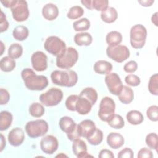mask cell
Masks as SVG:
<instances>
[{
  "mask_svg": "<svg viewBox=\"0 0 158 158\" xmlns=\"http://www.w3.org/2000/svg\"><path fill=\"white\" fill-rule=\"evenodd\" d=\"M49 126L46 121L38 119L28 122L25 125V131L31 138H36L44 135L48 131Z\"/></svg>",
  "mask_w": 158,
  "mask_h": 158,
  "instance_id": "5b68a950",
  "label": "cell"
},
{
  "mask_svg": "<svg viewBox=\"0 0 158 158\" xmlns=\"http://www.w3.org/2000/svg\"><path fill=\"white\" fill-rule=\"evenodd\" d=\"M13 120L12 115L10 112L4 110L0 114V130L4 131L7 130L11 125Z\"/></svg>",
  "mask_w": 158,
  "mask_h": 158,
  "instance_id": "4316f807",
  "label": "cell"
},
{
  "mask_svg": "<svg viewBox=\"0 0 158 158\" xmlns=\"http://www.w3.org/2000/svg\"><path fill=\"white\" fill-rule=\"evenodd\" d=\"M146 144L149 148L154 149L157 151L158 147V136L155 133H151L147 135L145 139Z\"/></svg>",
  "mask_w": 158,
  "mask_h": 158,
  "instance_id": "74e56055",
  "label": "cell"
},
{
  "mask_svg": "<svg viewBox=\"0 0 158 158\" xmlns=\"http://www.w3.org/2000/svg\"><path fill=\"white\" fill-rule=\"evenodd\" d=\"M10 99V94L7 90L4 88L0 89V103L1 105L6 104Z\"/></svg>",
  "mask_w": 158,
  "mask_h": 158,
  "instance_id": "f6af8a7d",
  "label": "cell"
},
{
  "mask_svg": "<svg viewBox=\"0 0 158 158\" xmlns=\"http://www.w3.org/2000/svg\"><path fill=\"white\" fill-rule=\"evenodd\" d=\"M148 86V90L151 94L155 96H157L158 94V75L157 73H155L150 77Z\"/></svg>",
  "mask_w": 158,
  "mask_h": 158,
  "instance_id": "8d00e7d4",
  "label": "cell"
},
{
  "mask_svg": "<svg viewBox=\"0 0 158 158\" xmlns=\"http://www.w3.org/2000/svg\"><path fill=\"white\" fill-rule=\"evenodd\" d=\"M125 83L131 86H137L141 83L140 78L135 74H130L125 78Z\"/></svg>",
  "mask_w": 158,
  "mask_h": 158,
  "instance_id": "b9f144b4",
  "label": "cell"
},
{
  "mask_svg": "<svg viewBox=\"0 0 158 158\" xmlns=\"http://www.w3.org/2000/svg\"><path fill=\"white\" fill-rule=\"evenodd\" d=\"M137 156L139 158H152L153 157V154L150 149L143 148L138 151Z\"/></svg>",
  "mask_w": 158,
  "mask_h": 158,
  "instance_id": "7dc6e473",
  "label": "cell"
},
{
  "mask_svg": "<svg viewBox=\"0 0 158 158\" xmlns=\"http://www.w3.org/2000/svg\"><path fill=\"white\" fill-rule=\"evenodd\" d=\"M28 29L24 25H19L16 27L12 31L13 37L15 38V40L19 41H22L26 40L28 36Z\"/></svg>",
  "mask_w": 158,
  "mask_h": 158,
  "instance_id": "83f0119b",
  "label": "cell"
},
{
  "mask_svg": "<svg viewBox=\"0 0 158 158\" xmlns=\"http://www.w3.org/2000/svg\"><path fill=\"white\" fill-rule=\"evenodd\" d=\"M63 98V93L57 88H51L46 93H42L39 98L41 104L47 107L58 105Z\"/></svg>",
  "mask_w": 158,
  "mask_h": 158,
  "instance_id": "ba28073f",
  "label": "cell"
},
{
  "mask_svg": "<svg viewBox=\"0 0 158 158\" xmlns=\"http://www.w3.org/2000/svg\"><path fill=\"white\" fill-rule=\"evenodd\" d=\"M21 77L29 90L42 91L48 85V80L46 76L36 75L30 68L24 69L21 72Z\"/></svg>",
  "mask_w": 158,
  "mask_h": 158,
  "instance_id": "6da1fadb",
  "label": "cell"
},
{
  "mask_svg": "<svg viewBox=\"0 0 158 158\" xmlns=\"http://www.w3.org/2000/svg\"><path fill=\"white\" fill-rule=\"evenodd\" d=\"M59 125L61 130L67 135L72 133L77 128L76 123L71 117L68 116L61 117L59 122Z\"/></svg>",
  "mask_w": 158,
  "mask_h": 158,
  "instance_id": "ac0fdd59",
  "label": "cell"
},
{
  "mask_svg": "<svg viewBox=\"0 0 158 158\" xmlns=\"http://www.w3.org/2000/svg\"><path fill=\"white\" fill-rule=\"evenodd\" d=\"M147 30L141 24H136L131 27L130 31V42L132 48L141 49L145 44Z\"/></svg>",
  "mask_w": 158,
  "mask_h": 158,
  "instance_id": "3957f363",
  "label": "cell"
},
{
  "mask_svg": "<svg viewBox=\"0 0 158 158\" xmlns=\"http://www.w3.org/2000/svg\"><path fill=\"white\" fill-rule=\"evenodd\" d=\"M60 156H63V157H67V156H65V155H64V154H59V155H57V156H56V157H60Z\"/></svg>",
  "mask_w": 158,
  "mask_h": 158,
  "instance_id": "9f6ffc18",
  "label": "cell"
},
{
  "mask_svg": "<svg viewBox=\"0 0 158 158\" xmlns=\"http://www.w3.org/2000/svg\"><path fill=\"white\" fill-rule=\"evenodd\" d=\"M16 66L15 60L12 57L5 56L1 59L0 67L2 71L5 72H9L12 71Z\"/></svg>",
  "mask_w": 158,
  "mask_h": 158,
  "instance_id": "f1b7e54d",
  "label": "cell"
},
{
  "mask_svg": "<svg viewBox=\"0 0 158 158\" xmlns=\"http://www.w3.org/2000/svg\"><path fill=\"white\" fill-rule=\"evenodd\" d=\"M112 68L113 67L110 62L104 60L96 61L93 65L94 72L100 75L109 74L112 71Z\"/></svg>",
  "mask_w": 158,
  "mask_h": 158,
  "instance_id": "44dd1931",
  "label": "cell"
},
{
  "mask_svg": "<svg viewBox=\"0 0 158 158\" xmlns=\"http://www.w3.org/2000/svg\"><path fill=\"white\" fill-rule=\"evenodd\" d=\"M44 48L47 52L56 57L62 55L67 49L65 42L56 36L47 38L44 43Z\"/></svg>",
  "mask_w": 158,
  "mask_h": 158,
  "instance_id": "8992f818",
  "label": "cell"
},
{
  "mask_svg": "<svg viewBox=\"0 0 158 158\" xmlns=\"http://www.w3.org/2000/svg\"><path fill=\"white\" fill-rule=\"evenodd\" d=\"M9 28V23L6 19V14L1 10L0 15V31L1 33L6 31Z\"/></svg>",
  "mask_w": 158,
  "mask_h": 158,
  "instance_id": "ee69618b",
  "label": "cell"
},
{
  "mask_svg": "<svg viewBox=\"0 0 158 158\" xmlns=\"http://www.w3.org/2000/svg\"><path fill=\"white\" fill-rule=\"evenodd\" d=\"M93 105L86 98L78 96L76 105L75 111L80 115H86L89 113Z\"/></svg>",
  "mask_w": 158,
  "mask_h": 158,
  "instance_id": "ffe728a7",
  "label": "cell"
},
{
  "mask_svg": "<svg viewBox=\"0 0 158 158\" xmlns=\"http://www.w3.org/2000/svg\"><path fill=\"white\" fill-rule=\"evenodd\" d=\"M107 143L111 148L117 149L121 148L125 143L123 136L116 132H111L107 136Z\"/></svg>",
  "mask_w": 158,
  "mask_h": 158,
  "instance_id": "e0dca14e",
  "label": "cell"
},
{
  "mask_svg": "<svg viewBox=\"0 0 158 158\" xmlns=\"http://www.w3.org/2000/svg\"><path fill=\"white\" fill-rule=\"evenodd\" d=\"M98 157L99 158H114V155L113 152L107 149H104L100 151L99 154H98Z\"/></svg>",
  "mask_w": 158,
  "mask_h": 158,
  "instance_id": "c3c4849f",
  "label": "cell"
},
{
  "mask_svg": "<svg viewBox=\"0 0 158 158\" xmlns=\"http://www.w3.org/2000/svg\"><path fill=\"white\" fill-rule=\"evenodd\" d=\"M31 62L33 69L38 72H43L48 67V57L42 51L35 52L31 57Z\"/></svg>",
  "mask_w": 158,
  "mask_h": 158,
  "instance_id": "4fadbf2b",
  "label": "cell"
},
{
  "mask_svg": "<svg viewBox=\"0 0 158 158\" xmlns=\"http://www.w3.org/2000/svg\"><path fill=\"white\" fill-rule=\"evenodd\" d=\"M59 146V142L56 137L53 135H46L40 141V148L43 152L46 154H52Z\"/></svg>",
  "mask_w": 158,
  "mask_h": 158,
  "instance_id": "7c38bea8",
  "label": "cell"
},
{
  "mask_svg": "<svg viewBox=\"0 0 158 158\" xmlns=\"http://www.w3.org/2000/svg\"><path fill=\"white\" fill-rule=\"evenodd\" d=\"M115 104L110 97H104L99 104L98 116L99 118L106 122H108L115 115Z\"/></svg>",
  "mask_w": 158,
  "mask_h": 158,
  "instance_id": "52a82bcc",
  "label": "cell"
},
{
  "mask_svg": "<svg viewBox=\"0 0 158 158\" xmlns=\"http://www.w3.org/2000/svg\"><path fill=\"white\" fill-rule=\"evenodd\" d=\"M1 49H2V51H1V53L0 55L1 56V55H2L3 51H4V44H3L2 41H1Z\"/></svg>",
  "mask_w": 158,
  "mask_h": 158,
  "instance_id": "11a10c76",
  "label": "cell"
},
{
  "mask_svg": "<svg viewBox=\"0 0 158 158\" xmlns=\"http://www.w3.org/2000/svg\"><path fill=\"white\" fill-rule=\"evenodd\" d=\"M23 53L22 46L19 43L12 44L8 49V56L14 59L20 57Z\"/></svg>",
  "mask_w": 158,
  "mask_h": 158,
  "instance_id": "d6a6232c",
  "label": "cell"
},
{
  "mask_svg": "<svg viewBox=\"0 0 158 158\" xmlns=\"http://www.w3.org/2000/svg\"><path fill=\"white\" fill-rule=\"evenodd\" d=\"M6 139L2 134H1V145H0V151H2V150L6 147Z\"/></svg>",
  "mask_w": 158,
  "mask_h": 158,
  "instance_id": "f5cc1de1",
  "label": "cell"
},
{
  "mask_svg": "<svg viewBox=\"0 0 158 158\" xmlns=\"http://www.w3.org/2000/svg\"><path fill=\"white\" fill-rule=\"evenodd\" d=\"M120 101L125 104L131 103L134 99V93L133 89L128 86H123L120 93L118 95Z\"/></svg>",
  "mask_w": 158,
  "mask_h": 158,
  "instance_id": "603a6c76",
  "label": "cell"
},
{
  "mask_svg": "<svg viewBox=\"0 0 158 158\" xmlns=\"http://www.w3.org/2000/svg\"><path fill=\"white\" fill-rule=\"evenodd\" d=\"M106 54L112 60L121 63L129 58L130 52L126 46L119 44L112 47L107 46Z\"/></svg>",
  "mask_w": 158,
  "mask_h": 158,
  "instance_id": "9c48e42d",
  "label": "cell"
},
{
  "mask_svg": "<svg viewBox=\"0 0 158 158\" xmlns=\"http://www.w3.org/2000/svg\"><path fill=\"white\" fill-rule=\"evenodd\" d=\"M79 96L88 99L93 106L95 104L98 99L97 91L95 90V89L91 87H88L83 89L80 92Z\"/></svg>",
  "mask_w": 158,
  "mask_h": 158,
  "instance_id": "f546056e",
  "label": "cell"
},
{
  "mask_svg": "<svg viewBox=\"0 0 158 158\" xmlns=\"http://www.w3.org/2000/svg\"><path fill=\"white\" fill-rule=\"evenodd\" d=\"M157 14L158 13L156 12L154 14H153L151 17V22L156 26H157Z\"/></svg>",
  "mask_w": 158,
  "mask_h": 158,
  "instance_id": "db71d44e",
  "label": "cell"
},
{
  "mask_svg": "<svg viewBox=\"0 0 158 158\" xmlns=\"http://www.w3.org/2000/svg\"><path fill=\"white\" fill-rule=\"evenodd\" d=\"M108 125L114 128V129H121L125 125V122L123 117L118 115L115 114L113 117L107 122Z\"/></svg>",
  "mask_w": 158,
  "mask_h": 158,
  "instance_id": "e575fe53",
  "label": "cell"
},
{
  "mask_svg": "<svg viewBox=\"0 0 158 158\" xmlns=\"http://www.w3.org/2000/svg\"><path fill=\"white\" fill-rule=\"evenodd\" d=\"M78 98L77 94H72L67 97L65 101V107L69 110L75 111V105Z\"/></svg>",
  "mask_w": 158,
  "mask_h": 158,
  "instance_id": "60d3db41",
  "label": "cell"
},
{
  "mask_svg": "<svg viewBox=\"0 0 158 158\" xmlns=\"http://www.w3.org/2000/svg\"><path fill=\"white\" fill-rule=\"evenodd\" d=\"M127 121L133 125L141 124L144 120V117L141 112L136 110H132L129 111L126 115Z\"/></svg>",
  "mask_w": 158,
  "mask_h": 158,
  "instance_id": "484cf974",
  "label": "cell"
},
{
  "mask_svg": "<svg viewBox=\"0 0 158 158\" xmlns=\"http://www.w3.org/2000/svg\"><path fill=\"white\" fill-rule=\"evenodd\" d=\"M15 0H5L1 1V2L3 4V6L7 8H11L13 4H14Z\"/></svg>",
  "mask_w": 158,
  "mask_h": 158,
  "instance_id": "681fc988",
  "label": "cell"
},
{
  "mask_svg": "<svg viewBox=\"0 0 158 158\" xmlns=\"http://www.w3.org/2000/svg\"><path fill=\"white\" fill-rule=\"evenodd\" d=\"M106 41L108 46H115L119 45L122 41V35L117 31H111L107 34Z\"/></svg>",
  "mask_w": 158,
  "mask_h": 158,
  "instance_id": "d4e9b609",
  "label": "cell"
},
{
  "mask_svg": "<svg viewBox=\"0 0 158 158\" xmlns=\"http://www.w3.org/2000/svg\"><path fill=\"white\" fill-rule=\"evenodd\" d=\"M78 59V51L74 48L69 47L62 55L56 57V65L60 69L68 70L76 64Z\"/></svg>",
  "mask_w": 158,
  "mask_h": 158,
  "instance_id": "277c9868",
  "label": "cell"
},
{
  "mask_svg": "<svg viewBox=\"0 0 158 158\" xmlns=\"http://www.w3.org/2000/svg\"><path fill=\"white\" fill-rule=\"evenodd\" d=\"M12 17L16 22H22L25 21L29 17L28 4L24 0H15L10 8Z\"/></svg>",
  "mask_w": 158,
  "mask_h": 158,
  "instance_id": "30bf717a",
  "label": "cell"
},
{
  "mask_svg": "<svg viewBox=\"0 0 158 158\" xmlns=\"http://www.w3.org/2000/svg\"><path fill=\"white\" fill-rule=\"evenodd\" d=\"M96 129V127L94 122L89 119L81 121L77 125V131L79 136L86 139L94 133Z\"/></svg>",
  "mask_w": 158,
  "mask_h": 158,
  "instance_id": "5bb4252c",
  "label": "cell"
},
{
  "mask_svg": "<svg viewBox=\"0 0 158 158\" xmlns=\"http://www.w3.org/2000/svg\"><path fill=\"white\" fill-rule=\"evenodd\" d=\"M25 139L23 130L19 127L13 128L8 134V141L13 146L21 145Z\"/></svg>",
  "mask_w": 158,
  "mask_h": 158,
  "instance_id": "9a60e30c",
  "label": "cell"
},
{
  "mask_svg": "<svg viewBox=\"0 0 158 158\" xmlns=\"http://www.w3.org/2000/svg\"><path fill=\"white\" fill-rule=\"evenodd\" d=\"M72 151L73 154L78 158H86L93 157L87 152V146L84 141L80 138L77 139L73 141Z\"/></svg>",
  "mask_w": 158,
  "mask_h": 158,
  "instance_id": "2e32d148",
  "label": "cell"
},
{
  "mask_svg": "<svg viewBox=\"0 0 158 158\" xmlns=\"http://www.w3.org/2000/svg\"><path fill=\"white\" fill-rule=\"evenodd\" d=\"M81 2L87 9H88L89 10H93L92 1L91 0H83V1H81Z\"/></svg>",
  "mask_w": 158,
  "mask_h": 158,
  "instance_id": "816d5d0a",
  "label": "cell"
},
{
  "mask_svg": "<svg viewBox=\"0 0 158 158\" xmlns=\"http://www.w3.org/2000/svg\"><path fill=\"white\" fill-rule=\"evenodd\" d=\"M42 15L45 19L49 21L54 20L59 15V9L54 4L48 3L42 9Z\"/></svg>",
  "mask_w": 158,
  "mask_h": 158,
  "instance_id": "d6986e66",
  "label": "cell"
},
{
  "mask_svg": "<svg viewBox=\"0 0 158 158\" xmlns=\"http://www.w3.org/2000/svg\"><path fill=\"white\" fill-rule=\"evenodd\" d=\"M84 14L83 9L80 6H74L70 8L67 14V17L72 20L77 19L81 17Z\"/></svg>",
  "mask_w": 158,
  "mask_h": 158,
  "instance_id": "836d02e7",
  "label": "cell"
},
{
  "mask_svg": "<svg viewBox=\"0 0 158 158\" xmlns=\"http://www.w3.org/2000/svg\"><path fill=\"white\" fill-rule=\"evenodd\" d=\"M52 83L56 85L70 88L76 85L78 81V75L72 70H54L51 74Z\"/></svg>",
  "mask_w": 158,
  "mask_h": 158,
  "instance_id": "7a4b0ae2",
  "label": "cell"
},
{
  "mask_svg": "<svg viewBox=\"0 0 158 158\" xmlns=\"http://www.w3.org/2000/svg\"><path fill=\"white\" fill-rule=\"evenodd\" d=\"M45 109L43 106L39 102H33L29 107L30 114L36 118H40L44 114Z\"/></svg>",
  "mask_w": 158,
  "mask_h": 158,
  "instance_id": "4dcf8cb0",
  "label": "cell"
},
{
  "mask_svg": "<svg viewBox=\"0 0 158 158\" xmlns=\"http://www.w3.org/2000/svg\"><path fill=\"white\" fill-rule=\"evenodd\" d=\"M133 156V151L131 148H125L118 152L117 157L118 158H132Z\"/></svg>",
  "mask_w": 158,
  "mask_h": 158,
  "instance_id": "bcb514c9",
  "label": "cell"
},
{
  "mask_svg": "<svg viewBox=\"0 0 158 158\" xmlns=\"http://www.w3.org/2000/svg\"><path fill=\"white\" fill-rule=\"evenodd\" d=\"M146 115L150 120L157 122L158 120V106L152 105L149 107L146 110Z\"/></svg>",
  "mask_w": 158,
  "mask_h": 158,
  "instance_id": "ab89813d",
  "label": "cell"
},
{
  "mask_svg": "<svg viewBox=\"0 0 158 158\" xmlns=\"http://www.w3.org/2000/svg\"><path fill=\"white\" fill-rule=\"evenodd\" d=\"M104 81L111 94L118 96L120 93L123 85L117 73H109L105 77Z\"/></svg>",
  "mask_w": 158,
  "mask_h": 158,
  "instance_id": "8fae6325",
  "label": "cell"
},
{
  "mask_svg": "<svg viewBox=\"0 0 158 158\" xmlns=\"http://www.w3.org/2000/svg\"><path fill=\"white\" fill-rule=\"evenodd\" d=\"M118 17L117 10L113 7H109L105 11L101 12V19L107 23H112L114 22Z\"/></svg>",
  "mask_w": 158,
  "mask_h": 158,
  "instance_id": "cb8c5ba5",
  "label": "cell"
},
{
  "mask_svg": "<svg viewBox=\"0 0 158 158\" xmlns=\"http://www.w3.org/2000/svg\"><path fill=\"white\" fill-rule=\"evenodd\" d=\"M154 1L152 0H146V1H139L138 2L144 7H149L151 6L154 3Z\"/></svg>",
  "mask_w": 158,
  "mask_h": 158,
  "instance_id": "f907efd6",
  "label": "cell"
},
{
  "mask_svg": "<svg viewBox=\"0 0 158 158\" xmlns=\"http://www.w3.org/2000/svg\"><path fill=\"white\" fill-rule=\"evenodd\" d=\"M93 9L98 11H105L109 7V1L107 0H93Z\"/></svg>",
  "mask_w": 158,
  "mask_h": 158,
  "instance_id": "f35d334b",
  "label": "cell"
},
{
  "mask_svg": "<svg viewBox=\"0 0 158 158\" xmlns=\"http://www.w3.org/2000/svg\"><path fill=\"white\" fill-rule=\"evenodd\" d=\"M86 139L90 144L97 146L101 144L103 140V133L100 129L96 128L94 133Z\"/></svg>",
  "mask_w": 158,
  "mask_h": 158,
  "instance_id": "d590c367",
  "label": "cell"
},
{
  "mask_svg": "<svg viewBox=\"0 0 158 158\" xmlns=\"http://www.w3.org/2000/svg\"><path fill=\"white\" fill-rule=\"evenodd\" d=\"M93 41V37L88 32H81L75 34L74 36L75 43L80 46H89Z\"/></svg>",
  "mask_w": 158,
  "mask_h": 158,
  "instance_id": "7402d4cb",
  "label": "cell"
},
{
  "mask_svg": "<svg viewBox=\"0 0 158 158\" xmlns=\"http://www.w3.org/2000/svg\"><path fill=\"white\" fill-rule=\"evenodd\" d=\"M138 69V64L135 60H130L127 62L124 67L123 70L125 72L131 73H134Z\"/></svg>",
  "mask_w": 158,
  "mask_h": 158,
  "instance_id": "7bdbcfd3",
  "label": "cell"
},
{
  "mask_svg": "<svg viewBox=\"0 0 158 158\" xmlns=\"http://www.w3.org/2000/svg\"><path fill=\"white\" fill-rule=\"evenodd\" d=\"M90 22L87 18H81L73 23V28L76 31L88 30L90 27Z\"/></svg>",
  "mask_w": 158,
  "mask_h": 158,
  "instance_id": "1f68e13d",
  "label": "cell"
}]
</instances>
